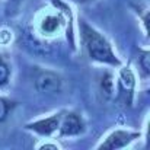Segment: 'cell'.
<instances>
[{
	"label": "cell",
	"instance_id": "8fae6325",
	"mask_svg": "<svg viewBox=\"0 0 150 150\" xmlns=\"http://www.w3.org/2000/svg\"><path fill=\"white\" fill-rule=\"evenodd\" d=\"M10 102L6 99H3V98H0V121H3L6 117H7V114H9V111H10Z\"/></svg>",
	"mask_w": 150,
	"mask_h": 150
},
{
	"label": "cell",
	"instance_id": "5b68a950",
	"mask_svg": "<svg viewBox=\"0 0 150 150\" xmlns=\"http://www.w3.org/2000/svg\"><path fill=\"white\" fill-rule=\"evenodd\" d=\"M35 88L38 92H42V93H55L61 89V80L55 73L44 71L37 77Z\"/></svg>",
	"mask_w": 150,
	"mask_h": 150
},
{
	"label": "cell",
	"instance_id": "52a82bcc",
	"mask_svg": "<svg viewBox=\"0 0 150 150\" xmlns=\"http://www.w3.org/2000/svg\"><path fill=\"white\" fill-rule=\"evenodd\" d=\"M63 18L60 15H47L42 18V21L40 22V29L42 34H47V35H52L55 32L60 31V28L63 26Z\"/></svg>",
	"mask_w": 150,
	"mask_h": 150
},
{
	"label": "cell",
	"instance_id": "4fadbf2b",
	"mask_svg": "<svg viewBox=\"0 0 150 150\" xmlns=\"http://www.w3.org/2000/svg\"><path fill=\"white\" fill-rule=\"evenodd\" d=\"M73 1H76V3H88L91 0H73Z\"/></svg>",
	"mask_w": 150,
	"mask_h": 150
},
{
	"label": "cell",
	"instance_id": "ba28073f",
	"mask_svg": "<svg viewBox=\"0 0 150 150\" xmlns=\"http://www.w3.org/2000/svg\"><path fill=\"white\" fill-rule=\"evenodd\" d=\"M139 66L147 77L150 74V52L147 50H139Z\"/></svg>",
	"mask_w": 150,
	"mask_h": 150
},
{
	"label": "cell",
	"instance_id": "30bf717a",
	"mask_svg": "<svg viewBox=\"0 0 150 150\" xmlns=\"http://www.w3.org/2000/svg\"><path fill=\"white\" fill-rule=\"evenodd\" d=\"M102 91L105 92V95H108V96H111L112 95V92H114V82H112V77H111V74H105L103 76V79H102Z\"/></svg>",
	"mask_w": 150,
	"mask_h": 150
},
{
	"label": "cell",
	"instance_id": "277c9868",
	"mask_svg": "<svg viewBox=\"0 0 150 150\" xmlns=\"http://www.w3.org/2000/svg\"><path fill=\"white\" fill-rule=\"evenodd\" d=\"M60 117H61V112L60 114H54V115L47 117V118H41V120L32 121V122L26 124V128L34 131V133H37V134H40V136L48 137L51 134H54L55 131H58Z\"/></svg>",
	"mask_w": 150,
	"mask_h": 150
},
{
	"label": "cell",
	"instance_id": "8992f818",
	"mask_svg": "<svg viewBox=\"0 0 150 150\" xmlns=\"http://www.w3.org/2000/svg\"><path fill=\"white\" fill-rule=\"evenodd\" d=\"M134 85H136V77L133 71L128 67H122L118 76V88H120V96H125V102H128L127 95L131 100L133 92H134Z\"/></svg>",
	"mask_w": 150,
	"mask_h": 150
},
{
	"label": "cell",
	"instance_id": "9c48e42d",
	"mask_svg": "<svg viewBox=\"0 0 150 150\" xmlns=\"http://www.w3.org/2000/svg\"><path fill=\"white\" fill-rule=\"evenodd\" d=\"M9 77H10V70H9V66L0 60V88L4 86L7 82H9Z\"/></svg>",
	"mask_w": 150,
	"mask_h": 150
},
{
	"label": "cell",
	"instance_id": "7c38bea8",
	"mask_svg": "<svg viewBox=\"0 0 150 150\" xmlns=\"http://www.w3.org/2000/svg\"><path fill=\"white\" fill-rule=\"evenodd\" d=\"M48 147H51V149H57L55 144H44V146H40V149H48Z\"/></svg>",
	"mask_w": 150,
	"mask_h": 150
},
{
	"label": "cell",
	"instance_id": "6da1fadb",
	"mask_svg": "<svg viewBox=\"0 0 150 150\" xmlns=\"http://www.w3.org/2000/svg\"><path fill=\"white\" fill-rule=\"evenodd\" d=\"M80 37L91 60L109 66H121V61L114 52L109 41L85 21H80Z\"/></svg>",
	"mask_w": 150,
	"mask_h": 150
},
{
	"label": "cell",
	"instance_id": "7a4b0ae2",
	"mask_svg": "<svg viewBox=\"0 0 150 150\" xmlns=\"http://www.w3.org/2000/svg\"><path fill=\"white\" fill-rule=\"evenodd\" d=\"M83 120L79 114L76 112H61L60 117V125H58V133L60 136H77L83 131Z\"/></svg>",
	"mask_w": 150,
	"mask_h": 150
},
{
	"label": "cell",
	"instance_id": "3957f363",
	"mask_svg": "<svg viewBox=\"0 0 150 150\" xmlns=\"http://www.w3.org/2000/svg\"><path fill=\"white\" fill-rule=\"evenodd\" d=\"M137 137H139V133H131L128 130H115L106 137L105 142L100 143L98 149H122V147H127Z\"/></svg>",
	"mask_w": 150,
	"mask_h": 150
}]
</instances>
